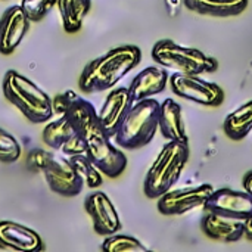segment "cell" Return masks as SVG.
I'll use <instances>...</instances> for the list:
<instances>
[{
  "mask_svg": "<svg viewBox=\"0 0 252 252\" xmlns=\"http://www.w3.org/2000/svg\"><path fill=\"white\" fill-rule=\"evenodd\" d=\"M205 211L223 214L227 217L247 220L252 216V198L244 190H233L229 188L214 189L204 204Z\"/></svg>",
  "mask_w": 252,
  "mask_h": 252,
  "instance_id": "30bf717a",
  "label": "cell"
},
{
  "mask_svg": "<svg viewBox=\"0 0 252 252\" xmlns=\"http://www.w3.org/2000/svg\"><path fill=\"white\" fill-rule=\"evenodd\" d=\"M242 186H244V190L252 198V171H248L245 174L244 182H242Z\"/></svg>",
  "mask_w": 252,
  "mask_h": 252,
  "instance_id": "4316f807",
  "label": "cell"
},
{
  "mask_svg": "<svg viewBox=\"0 0 252 252\" xmlns=\"http://www.w3.org/2000/svg\"><path fill=\"white\" fill-rule=\"evenodd\" d=\"M84 208L92 217L93 229L100 236L114 235L121 229L120 216L105 192H93L84 201Z\"/></svg>",
  "mask_w": 252,
  "mask_h": 252,
  "instance_id": "8fae6325",
  "label": "cell"
},
{
  "mask_svg": "<svg viewBox=\"0 0 252 252\" xmlns=\"http://www.w3.org/2000/svg\"><path fill=\"white\" fill-rule=\"evenodd\" d=\"M224 133L232 140L245 139L252 130V100L229 114L223 123Z\"/></svg>",
  "mask_w": 252,
  "mask_h": 252,
  "instance_id": "ffe728a7",
  "label": "cell"
},
{
  "mask_svg": "<svg viewBox=\"0 0 252 252\" xmlns=\"http://www.w3.org/2000/svg\"><path fill=\"white\" fill-rule=\"evenodd\" d=\"M62 154L65 157H75V155H86V143L83 137L77 133H74L61 148Z\"/></svg>",
  "mask_w": 252,
  "mask_h": 252,
  "instance_id": "484cf974",
  "label": "cell"
},
{
  "mask_svg": "<svg viewBox=\"0 0 252 252\" xmlns=\"http://www.w3.org/2000/svg\"><path fill=\"white\" fill-rule=\"evenodd\" d=\"M214 192L211 185L168 190L158 198V211L162 216H180L198 207H204L205 201Z\"/></svg>",
  "mask_w": 252,
  "mask_h": 252,
  "instance_id": "9c48e42d",
  "label": "cell"
},
{
  "mask_svg": "<svg viewBox=\"0 0 252 252\" xmlns=\"http://www.w3.org/2000/svg\"><path fill=\"white\" fill-rule=\"evenodd\" d=\"M3 94L31 123H46L53 117L52 99L37 84L15 69H9L3 77Z\"/></svg>",
  "mask_w": 252,
  "mask_h": 252,
  "instance_id": "7a4b0ae2",
  "label": "cell"
},
{
  "mask_svg": "<svg viewBox=\"0 0 252 252\" xmlns=\"http://www.w3.org/2000/svg\"><path fill=\"white\" fill-rule=\"evenodd\" d=\"M201 227L205 236L213 241L236 242L244 238L245 220L207 211V214L201 221Z\"/></svg>",
  "mask_w": 252,
  "mask_h": 252,
  "instance_id": "9a60e30c",
  "label": "cell"
},
{
  "mask_svg": "<svg viewBox=\"0 0 252 252\" xmlns=\"http://www.w3.org/2000/svg\"><path fill=\"white\" fill-rule=\"evenodd\" d=\"M0 250L18 252L44 251L41 236L32 229L15 221H0Z\"/></svg>",
  "mask_w": 252,
  "mask_h": 252,
  "instance_id": "5bb4252c",
  "label": "cell"
},
{
  "mask_svg": "<svg viewBox=\"0 0 252 252\" xmlns=\"http://www.w3.org/2000/svg\"><path fill=\"white\" fill-rule=\"evenodd\" d=\"M56 6L62 16L66 32H77L83 27V21L90 10L92 0H56Z\"/></svg>",
  "mask_w": 252,
  "mask_h": 252,
  "instance_id": "d6986e66",
  "label": "cell"
},
{
  "mask_svg": "<svg viewBox=\"0 0 252 252\" xmlns=\"http://www.w3.org/2000/svg\"><path fill=\"white\" fill-rule=\"evenodd\" d=\"M19 6L30 21L38 22L56 6V0H21Z\"/></svg>",
  "mask_w": 252,
  "mask_h": 252,
  "instance_id": "cb8c5ba5",
  "label": "cell"
},
{
  "mask_svg": "<svg viewBox=\"0 0 252 252\" xmlns=\"http://www.w3.org/2000/svg\"><path fill=\"white\" fill-rule=\"evenodd\" d=\"M75 133L80 134L86 143V157L96 165V168L109 179L120 177L127 168V157L111 142V137L100 127L99 118L92 117L81 123Z\"/></svg>",
  "mask_w": 252,
  "mask_h": 252,
  "instance_id": "277c9868",
  "label": "cell"
},
{
  "mask_svg": "<svg viewBox=\"0 0 252 252\" xmlns=\"http://www.w3.org/2000/svg\"><path fill=\"white\" fill-rule=\"evenodd\" d=\"M27 165L31 171L41 173L49 188L61 196H77L83 192L84 182L68 157L44 149H32L27 155Z\"/></svg>",
  "mask_w": 252,
  "mask_h": 252,
  "instance_id": "8992f818",
  "label": "cell"
},
{
  "mask_svg": "<svg viewBox=\"0 0 252 252\" xmlns=\"http://www.w3.org/2000/svg\"><path fill=\"white\" fill-rule=\"evenodd\" d=\"M170 87L174 94L204 106H220L224 102L223 89L195 74L176 72L170 78Z\"/></svg>",
  "mask_w": 252,
  "mask_h": 252,
  "instance_id": "ba28073f",
  "label": "cell"
},
{
  "mask_svg": "<svg viewBox=\"0 0 252 252\" xmlns=\"http://www.w3.org/2000/svg\"><path fill=\"white\" fill-rule=\"evenodd\" d=\"M142 61V50L137 46L126 44L111 49L103 56L90 61L78 80L84 93H99L118 84Z\"/></svg>",
  "mask_w": 252,
  "mask_h": 252,
  "instance_id": "6da1fadb",
  "label": "cell"
},
{
  "mask_svg": "<svg viewBox=\"0 0 252 252\" xmlns=\"http://www.w3.org/2000/svg\"><path fill=\"white\" fill-rule=\"evenodd\" d=\"M105 252H146L148 248L136 238L127 235H108L102 244Z\"/></svg>",
  "mask_w": 252,
  "mask_h": 252,
  "instance_id": "603a6c76",
  "label": "cell"
},
{
  "mask_svg": "<svg viewBox=\"0 0 252 252\" xmlns=\"http://www.w3.org/2000/svg\"><path fill=\"white\" fill-rule=\"evenodd\" d=\"M168 72L161 66H148L140 71L128 86V92L134 102L152 97L164 92L168 83Z\"/></svg>",
  "mask_w": 252,
  "mask_h": 252,
  "instance_id": "2e32d148",
  "label": "cell"
},
{
  "mask_svg": "<svg viewBox=\"0 0 252 252\" xmlns=\"http://www.w3.org/2000/svg\"><path fill=\"white\" fill-rule=\"evenodd\" d=\"M71 164L74 165L77 174L83 179L84 185H87L90 189H96L102 185V174L96 168V165L86 157V155H75L69 157Z\"/></svg>",
  "mask_w": 252,
  "mask_h": 252,
  "instance_id": "7402d4cb",
  "label": "cell"
},
{
  "mask_svg": "<svg viewBox=\"0 0 252 252\" xmlns=\"http://www.w3.org/2000/svg\"><path fill=\"white\" fill-rule=\"evenodd\" d=\"M152 58L157 63L183 74H204L219 69V61L205 55L199 49L185 47L173 40L164 38L155 43Z\"/></svg>",
  "mask_w": 252,
  "mask_h": 252,
  "instance_id": "52a82bcc",
  "label": "cell"
},
{
  "mask_svg": "<svg viewBox=\"0 0 252 252\" xmlns=\"http://www.w3.org/2000/svg\"><path fill=\"white\" fill-rule=\"evenodd\" d=\"M134 100L128 92V87H117L109 92L102 108L97 111V118L103 131L112 139L126 117L127 111L131 108Z\"/></svg>",
  "mask_w": 252,
  "mask_h": 252,
  "instance_id": "7c38bea8",
  "label": "cell"
},
{
  "mask_svg": "<svg viewBox=\"0 0 252 252\" xmlns=\"http://www.w3.org/2000/svg\"><path fill=\"white\" fill-rule=\"evenodd\" d=\"M189 159V143L168 140L149 168L143 190L151 199H158L179 182Z\"/></svg>",
  "mask_w": 252,
  "mask_h": 252,
  "instance_id": "3957f363",
  "label": "cell"
},
{
  "mask_svg": "<svg viewBox=\"0 0 252 252\" xmlns=\"http://www.w3.org/2000/svg\"><path fill=\"white\" fill-rule=\"evenodd\" d=\"M30 19L19 4L10 6L0 18V53L10 55L24 40Z\"/></svg>",
  "mask_w": 252,
  "mask_h": 252,
  "instance_id": "4fadbf2b",
  "label": "cell"
},
{
  "mask_svg": "<svg viewBox=\"0 0 252 252\" xmlns=\"http://www.w3.org/2000/svg\"><path fill=\"white\" fill-rule=\"evenodd\" d=\"M161 103L155 99L134 102L123 118L114 139L124 149H139L149 145L158 131Z\"/></svg>",
  "mask_w": 252,
  "mask_h": 252,
  "instance_id": "5b68a950",
  "label": "cell"
},
{
  "mask_svg": "<svg viewBox=\"0 0 252 252\" xmlns=\"http://www.w3.org/2000/svg\"><path fill=\"white\" fill-rule=\"evenodd\" d=\"M74 128L65 115H61L58 120L49 123L43 128V142L52 149L61 151L62 145L74 134Z\"/></svg>",
  "mask_w": 252,
  "mask_h": 252,
  "instance_id": "44dd1931",
  "label": "cell"
},
{
  "mask_svg": "<svg viewBox=\"0 0 252 252\" xmlns=\"http://www.w3.org/2000/svg\"><path fill=\"white\" fill-rule=\"evenodd\" d=\"M183 4L201 15L226 18L242 13L248 6V0H183Z\"/></svg>",
  "mask_w": 252,
  "mask_h": 252,
  "instance_id": "ac0fdd59",
  "label": "cell"
},
{
  "mask_svg": "<svg viewBox=\"0 0 252 252\" xmlns=\"http://www.w3.org/2000/svg\"><path fill=\"white\" fill-rule=\"evenodd\" d=\"M158 128L161 134L167 140H177V142H188V134L183 123L182 106L173 100L165 99L159 106V118H158Z\"/></svg>",
  "mask_w": 252,
  "mask_h": 252,
  "instance_id": "e0dca14e",
  "label": "cell"
},
{
  "mask_svg": "<svg viewBox=\"0 0 252 252\" xmlns=\"http://www.w3.org/2000/svg\"><path fill=\"white\" fill-rule=\"evenodd\" d=\"M21 158V145L7 131L0 128V161L15 162Z\"/></svg>",
  "mask_w": 252,
  "mask_h": 252,
  "instance_id": "d4e9b609",
  "label": "cell"
},
{
  "mask_svg": "<svg viewBox=\"0 0 252 252\" xmlns=\"http://www.w3.org/2000/svg\"><path fill=\"white\" fill-rule=\"evenodd\" d=\"M244 236L247 239L252 241V216L245 220V233H244Z\"/></svg>",
  "mask_w": 252,
  "mask_h": 252,
  "instance_id": "83f0119b",
  "label": "cell"
}]
</instances>
